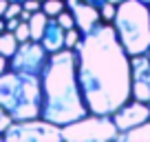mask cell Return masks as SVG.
Listing matches in <instances>:
<instances>
[{"instance_id": "5b68a950", "label": "cell", "mask_w": 150, "mask_h": 142, "mask_svg": "<svg viewBox=\"0 0 150 142\" xmlns=\"http://www.w3.org/2000/svg\"><path fill=\"white\" fill-rule=\"evenodd\" d=\"M62 140L69 142H110L119 140V129L110 115L86 113L62 127Z\"/></svg>"}, {"instance_id": "e0dca14e", "label": "cell", "mask_w": 150, "mask_h": 142, "mask_svg": "<svg viewBox=\"0 0 150 142\" xmlns=\"http://www.w3.org/2000/svg\"><path fill=\"white\" fill-rule=\"evenodd\" d=\"M115 16H117V5L106 0V2L99 7V18H102V22H112Z\"/></svg>"}, {"instance_id": "4dcf8cb0", "label": "cell", "mask_w": 150, "mask_h": 142, "mask_svg": "<svg viewBox=\"0 0 150 142\" xmlns=\"http://www.w3.org/2000/svg\"><path fill=\"white\" fill-rule=\"evenodd\" d=\"M11 2H22V0H11Z\"/></svg>"}, {"instance_id": "7c38bea8", "label": "cell", "mask_w": 150, "mask_h": 142, "mask_svg": "<svg viewBox=\"0 0 150 142\" xmlns=\"http://www.w3.org/2000/svg\"><path fill=\"white\" fill-rule=\"evenodd\" d=\"M47 22H49V16L44 14L42 9L33 11L31 18H29V31H31V40H35V42H40V40H42V33H44V29H47Z\"/></svg>"}, {"instance_id": "ac0fdd59", "label": "cell", "mask_w": 150, "mask_h": 142, "mask_svg": "<svg viewBox=\"0 0 150 142\" xmlns=\"http://www.w3.org/2000/svg\"><path fill=\"white\" fill-rule=\"evenodd\" d=\"M55 20L62 24L64 29H71V27H75V18H73V14H71V9H64V11H60V14L55 16Z\"/></svg>"}, {"instance_id": "8992f818", "label": "cell", "mask_w": 150, "mask_h": 142, "mask_svg": "<svg viewBox=\"0 0 150 142\" xmlns=\"http://www.w3.org/2000/svg\"><path fill=\"white\" fill-rule=\"evenodd\" d=\"M2 138L9 142H57L62 140V127L44 118L13 120Z\"/></svg>"}, {"instance_id": "f546056e", "label": "cell", "mask_w": 150, "mask_h": 142, "mask_svg": "<svg viewBox=\"0 0 150 142\" xmlns=\"http://www.w3.org/2000/svg\"><path fill=\"white\" fill-rule=\"evenodd\" d=\"M141 2H146V5H150V0H141Z\"/></svg>"}, {"instance_id": "8fae6325", "label": "cell", "mask_w": 150, "mask_h": 142, "mask_svg": "<svg viewBox=\"0 0 150 142\" xmlns=\"http://www.w3.org/2000/svg\"><path fill=\"white\" fill-rule=\"evenodd\" d=\"M64 31L66 29L62 27L55 18H49L47 29H44V33H42V40H40L42 47L47 49L49 53H55V51H60V49H64Z\"/></svg>"}, {"instance_id": "ffe728a7", "label": "cell", "mask_w": 150, "mask_h": 142, "mask_svg": "<svg viewBox=\"0 0 150 142\" xmlns=\"http://www.w3.org/2000/svg\"><path fill=\"white\" fill-rule=\"evenodd\" d=\"M11 122H13V118H11L9 111H7L5 107L0 104V136H5V131L9 129V124H11ZM2 140H5V138H2Z\"/></svg>"}, {"instance_id": "f1b7e54d", "label": "cell", "mask_w": 150, "mask_h": 142, "mask_svg": "<svg viewBox=\"0 0 150 142\" xmlns=\"http://www.w3.org/2000/svg\"><path fill=\"white\" fill-rule=\"evenodd\" d=\"M108 2H115V5H119V2H122V0H108Z\"/></svg>"}, {"instance_id": "6da1fadb", "label": "cell", "mask_w": 150, "mask_h": 142, "mask_svg": "<svg viewBox=\"0 0 150 142\" xmlns=\"http://www.w3.org/2000/svg\"><path fill=\"white\" fill-rule=\"evenodd\" d=\"M75 53L77 82L88 113L112 115L130 100V56L112 22H97L86 31Z\"/></svg>"}, {"instance_id": "1f68e13d", "label": "cell", "mask_w": 150, "mask_h": 142, "mask_svg": "<svg viewBox=\"0 0 150 142\" xmlns=\"http://www.w3.org/2000/svg\"><path fill=\"white\" fill-rule=\"evenodd\" d=\"M40 2H42V0H40Z\"/></svg>"}, {"instance_id": "d4e9b609", "label": "cell", "mask_w": 150, "mask_h": 142, "mask_svg": "<svg viewBox=\"0 0 150 142\" xmlns=\"http://www.w3.org/2000/svg\"><path fill=\"white\" fill-rule=\"evenodd\" d=\"M20 20H22V22H29V18H31V11H27V9H22L20 11V16H18Z\"/></svg>"}, {"instance_id": "ba28073f", "label": "cell", "mask_w": 150, "mask_h": 142, "mask_svg": "<svg viewBox=\"0 0 150 142\" xmlns=\"http://www.w3.org/2000/svg\"><path fill=\"white\" fill-rule=\"evenodd\" d=\"M130 98L150 104V51L130 56Z\"/></svg>"}, {"instance_id": "4316f807", "label": "cell", "mask_w": 150, "mask_h": 142, "mask_svg": "<svg viewBox=\"0 0 150 142\" xmlns=\"http://www.w3.org/2000/svg\"><path fill=\"white\" fill-rule=\"evenodd\" d=\"M86 2H88V5H93V7H97V9H99V7H102L104 2H106V0H86Z\"/></svg>"}, {"instance_id": "52a82bcc", "label": "cell", "mask_w": 150, "mask_h": 142, "mask_svg": "<svg viewBox=\"0 0 150 142\" xmlns=\"http://www.w3.org/2000/svg\"><path fill=\"white\" fill-rule=\"evenodd\" d=\"M49 56H51V53L42 47V42L27 40V42L18 44V51H16L13 56H11V60H9V69L40 76L44 71V67H47V62H49Z\"/></svg>"}, {"instance_id": "5bb4252c", "label": "cell", "mask_w": 150, "mask_h": 142, "mask_svg": "<svg viewBox=\"0 0 150 142\" xmlns=\"http://www.w3.org/2000/svg\"><path fill=\"white\" fill-rule=\"evenodd\" d=\"M18 38H16L13 31H2L0 33V56H5L11 60V56H13L16 51H18Z\"/></svg>"}, {"instance_id": "2e32d148", "label": "cell", "mask_w": 150, "mask_h": 142, "mask_svg": "<svg viewBox=\"0 0 150 142\" xmlns=\"http://www.w3.org/2000/svg\"><path fill=\"white\" fill-rule=\"evenodd\" d=\"M66 9V2L64 0H42V11L49 16V18H55L60 11Z\"/></svg>"}, {"instance_id": "4fadbf2b", "label": "cell", "mask_w": 150, "mask_h": 142, "mask_svg": "<svg viewBox=\"0 0 150 142\" xmlns=\"http://www.w3.org/2000/svg\"><path fill=\"white\" fill-rule=\"evenodd\" d=\"M119 140H126V142H150V120L137 124V127L128 129V131L119 133Z\"/></svg>"}, {"instance_id": "44dd1931", "label": "cell", "mask_w": 150, "mask_h": 142, "mask_svg": "<svg viewBox=\"0 0 150 142\" xmlns=\"http://www.w3.org/2000/svg\"><path fill=\"white\" fill-rule=\"evenodd\" d=\"M20 11H22V2H11L9 0V7H7V11H5V16L2 18H18L20 16Z\"/></svg>"}, {"instance_id": "d6986e66", "label": "cell", "mask_w": 150, "mask_h": 142, "mask_svg": "<svg viewBox=\"0 0 150 142\" xmlns=\"http://www.w3.org/2000/svg\"><path fill=\"white\" fill-rule=\"evenodd\" d=\"M16 38H18V42H27V40H31V31H29V22H22L20 20V24L16 27Z\"/></svg>"}, {"instance_id": "484cf974", "label": "cell", "mask_w": 150, "mask_h": 142, "mask_svg": "<svg viewBox=\"0 0 150 142\" xmlns=\"http://www.w3.org/2000/svg\"><path fill=\"white\" fill-rule=\"evenodd\" d=\"M7 7H9V0H0V18H2V16H5Z\"/></svg>"}, {"instance_id": "7a4b0ae2", "label": "cell", "mask_w": 150, "mask_h": 142, "mask_svg": "<svg viewBox=\"0 0 150 142\" xmlns=\"http://www.w3.org/2000/svg\"><path fill=\"white\" fill-rule=\"evenodd\" d=\"M42 85V113L40 118L64 127L88 113L77 82V53L75 49H60L51 53L44 71L40 73Z\"/></svg>"}, {"instance_id": "7402d4cb", "label": "cell", "mask_w": 150, "mask_h": 142, "mask_svg": "<svg viewBox=\"0 0 150 142\" xmlns=\"http://www.w3.org/2000/svg\"><path fill=\"white\" fill-rule=\"evenodd\" d=\"M22 9H27V11H38V9H42V2L40 0H22Z\"/></svg>"}, {"instance_id": "cb8c5ba5", "label": "cell", "mask_w": 150, "mask_h": 142, "mask_svg": "<svg viewBox=\"0 0 150 142\" xmlns=\"http://www.w3.org/2000/svg\"><path fill=\"white\" fill-rule=\"evenodd\" d=\"M5 71H9V58L0 56V76H2Z\"/></svg>"}, {"instance_id": "9c48e42d", "label": "cell", "mask_w": 150, "mask_h": 142, "mask_svg": "<svg viewBox=\"0 0 150 142\" xmlns=\"http://www.w3.org/2000/svg\"><path fill=\"white\" fill-rule=\"evenodd\" d=\"M110 118H112V122L117 124L119 133H124V131H128V129H132V127H137V124L150 120V104L130 98L126 104H122Z\"/></svg>"}, {"instance_id": "603a6c76", "label": "cell", "mask_w": 150, "mask_h": 142, "mask_svg": "<svg viewBox=\"0 0 150 142\" xmlns=\"http://www.w3.org/2000/svg\"><path fill=\"white\" fill-rule=\"evenodd\" d=\"M7 31H16V27L20 24V18H7Z\"/></svg>"}, {"instance_id": "83f0119b", "label": "cell", "mask_w": 150, "mask_h": 142, "mask_svg": "<svg viewBox=\"0 0 150 142\" xmlns=\"http://www.w3.org/2000/svg\"><path fill=\"white\" fill-rule=\"evenodd\" d=\"M2 31H7V22H5V18H0V33Z\"/></svg>"}, {"instance_id": "277c9868", "label": "cell", "mask_w": 150, "mask_h": 142, "mask_svg": "<svg viewBox=\"0 0 150 142\" xmlns=\"http://www.w3.org/2000/svg\"><path fill=\"white\" fill-rule=\"evenodd\" d=\"M112 27L128 56L150 51V5L141 0H122Z\"/></svg>"}, {"instance_id": "30bf717a", "label": "cell", "mask_w": 150, "mask_h": 142, "mask_svg": "<svg viewBox=\"0 0 150 142\" xmlns=\"http://www.w3.org/2000/svg\"><path fill=\"white\" fill-rule=\"evenodd\" d=\"M71 14H73V18H75V24L82 29V33L91 31L97 22H102V18H99V9L93 7V5H88L86 0L73 5V7H71Z\"/></svg>"}, {"instance_id": "3957f363", "label": "cell", "mask_w": 150, "mask_h": 142, "mask_svg": "<svg viewBox=\"0 0 150 142\" xmlns=\"http://www.w3.org/2000/svg\"><path fill=\"white\" fill-rule=\"evenodd\" d=\"M0 104L13 120H31L42 113L40 76L22 71H5L0 76Z\"/></svg>"}, {"instance_id": "9a60e30c", "label": "cell", "mask_w": 150, "mask_h": 142, "mask_svg": "<svg viewBox=\"0 0 150 142\" xmlns=\"http://www.w3.org/2000/svg\"><path fill=\"white\" fill-rule=\"evenodd\" d=\"M82 29L75 24V27H71V29H66L64 31V47L66 49H77V44H80V40H82Z\"/></svg>"}]
</instances>
